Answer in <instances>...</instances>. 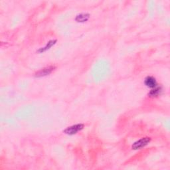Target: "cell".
<instances>
[{
  "label": "cell",
  "instance_id": "cell-1",
  "mask_svg": "<svg viewBox=\"0 0 170 170\" xmlns=\"http://www.w3.org/2000/svg\"><path fill=\"white\" fill-rule=\"evenodd\" d=\"M151 139L150 138H148V137H146V138H143L140 139H139L137 142H136L132 145V149H141L145 147L146 145L149 143Z\"/></svg>",
  "mask_w": 170,
  "mask_h": 170
},
{
  "label": "cell",
  "instance_id": "cell-2",
  "mask_svg": "<svg viewBox=\"0 0 170 170\" xmlns=\"http://www.w3.org/2000/svg\"><path fill=\"white\" fill-rule=\"evenodd\" d=\"M83 128V125L81 124H76V125H73L72 126H70L67 128L65 130V132L69 135H73V134H77L78 131H80Z\"/></svg>",
  "mask_w": 170,
  "mask_h": 170
},
{
  "label": "cell",
  "instance_id": "cell-3",
  "mask_svg": "<svg viewBox=\"0 0 170 170\" xmlns=\"http://www.w3.org/2000/svg\"><path fill=\"white\" fill-rule=\"evenodd\" d=\"M55 67H53V66H49V67H45L44 68H42L39 71L36 73L35 76L37 77H45V76H47L48 75H49L50 73H51V72L54 70Z\"/></svg>",
  "mask_w": 170,
  "mask_h": 170
},
{
  "label": "cell",
  "instance_id": "cell-4",
  "mask_svg": "<svg viewBox=\"0 0 170 170\" xmlns=\"http://www.w3.org/2000/svg\"><path fill=\"white\" fill-rule=\"evenodd\" d=\"M145 85L149 88H155L157 85V83L154 77H148L145 79Z\"/></svg>",
  "mask_w": 170,
  "mask_h": 170
},
{
  "label": "cell",
  "instance_id": "cell-5",
  "mask_svg": "<svg viewBox=\"0 0 170 170\" xmlns=\"http://www.w3.org/2000/svg\"><path fill=\"white\" fill-rule=\"evenodd\" d=\"M88 17H89V16L87 14H80L77 17L76 20L78 22H84L88 20Z\"/></svg>",
  "mask_w": 170,
  "mask_h": 170
},
{
  "label": "cell",
  "instance_id": "cell-6",
  "mask_svg": "<svg viewBox=\"0 0 170 170\" xmlns=\"http://www.w3.org/2000/svg\"><path fill=\"white\" fill-rule=\"evenodd\" d=\"M160 90H161L160 88H159V87H156L154 88V89L150 91V92H149V95H150L151 96H156L159 95V92H160Z\"/></svg>",
  "mask_w": 170,
  "mask_h": 170
},
{
  "label": "cell",
  "instance_id": "cell-7",
  "mask_svg": "<svg viewBox=\"0 0 170 170\" xmlns=\"http://www.w3.org/2000/svg\"><path fill=\"white\" fill-rule=\"evenodd\" d=\"M54 42H55L54 41H50L49 43H48V44H47V46L45 47H44V48H43V49H41V51H45L46 49H49V47H51L52 45L55 43Z\"/></svg>",
  "mask_w": 170,
  "mask_h": 170
}]
</instances>
